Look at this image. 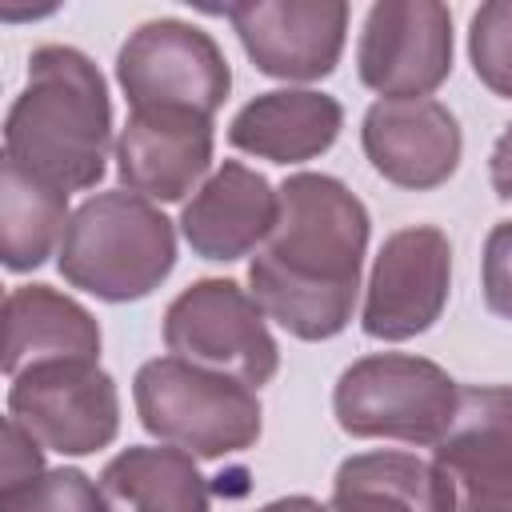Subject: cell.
Wrapping results in <instances>:
<instances>
[{
    "label": "cell",
    "instance_id": "obj_1",
    "mask_svg": "<svg viewBox=\"0 0 512 512\" xmlns=\"http://www.w3.org/2000/svg\"><path fill=\"white\" fill-rule=\"evenodd\" d=\"M280 216L248 264V292L296 340H332L352 324L368 252L364 200L328 172H292Z\"/></svg>",
    "mask_w": 512,
    "mask_h": 512
},
{
    "label": "cell",
    "instance_id": "obj_2",
    "mask_svg": "<svg viewBox=\"0 0 512 512\" xmlns=\"http://www.w3.org/2000/svg\"><path fill=\"white\" fill-rule=\"evenodd\" d=\"M112 100L100 68L72 44H40L4 116V160L60 192L96 188L108 172Z\"/></svg>",
    "mask_w": 512,
    "mask_h": 512
},
{
    "label": "cell",
    "instance_id": "obj_3",
    "mask_svg": "<svg viewBox=\"0 0 512 512\" xmlns=\"http://www.w3.org/2000/svg\"><path fill=\"white\" fill-rule=\"evenodd\" d=\"M56 268L104 304L144 300L176 268V224L128 188L92 192L68 220Z\"/></svg>",
    "mask_w": 512,
    "mask_h": 512
},
{
    "label": "cell",
    "instance_id": "obj_4",
    "mask_svg": "<svg viewBox=\"0 0 512 512\" xmlns=\"http://www.w3.org/2000/svg\"><path fill=\"white\" fill-rule=\"evenodd\" d=\"M132 404L144 432L196 460L248 452L264 432L256 388L180 356L144 360L132 376Z\"/></svg>",
    "mask_w": 512,
    "mask_h": 512
},
{
    "label": "cell",
    "instance_id": "obj_5",
    "mask_svg": "<svg viewBox=\"0 0 512 512\" xmlns=\"http://www.w3.org/2000/svg\"><path fill=\"white\" fill-rule=\"evenodd\" d=\"M460 384L428 356L372 352L352 360L336 388V424L356 440H400L432 448L456 416Z\"/></svg>",
    "mask_w": 512,
    "mask_h": 512
},
{
    "label": "cell",
    "instance_id": "obj_6",
    "mask_svg": "<svg viewBox=\"0 0 512 512\" xmlns=\"http://www.w3.org/2000/svg\"><path fill=\"white\" fill-rule=\"evenodd\" d=\"M116 84L132 112H188L212 120L232 92L220 44L176 16L144 20L116 52Z\"/></svg>",
    "mask_w": 512,
    "mask_h": 512
},
{
    "label": "cell",
    "instance_id": "obj_7",
    "mask_svg": "<svg viewBox=\"0 0 512 512\" xmlns=\"http://www.w3.org/2000/svg\"><path fill=\"white\" fill-rule=\"evenodd\" d=\"M164 348L248 388H260L280 372V344L268 332V316L252 292L228 276L192 280L172 296L164 308Z\"/></svg>",
    "mask_w": 512,
    "mask_h": 512
},
{
    "label": "cell",
    "instance_id": "obj_8",
    "mask_svg": "<svg viewBox=\"0 0 512 512\" xmlns=\"http://www.w3.org/2000/svg\"><path fill=\"white\" fill-rule=\"evenodd\" d=\"M8 416L20 420L44 452L88 456L116 440L120 392L100 360H48L12 376Z\"/></svg>",
    "mask_w": 512,
    "mask_h": 512
},
{
    "label": "cell",
    "instance_id": "obj_9",
    "mask_svg": "<svg viewBox=\"0 0 512 512\" xmlns=\"http://www.w3.org/2000/svg\"><path fill=\"white\" fill-rule=\"evenodd\" d=\"M428 464L448 512H512V384L460 388Z\"/></svg>",
    "mask_w": 512,
    "mask_h": 512
},
{
    "label": "cell",
    "instance_id": "obj_10",
    "mask_svg": "<svg viewBox=\"0 0 512 512\" xmlns=\"http://www.w3.org/2000/svg\"><path fill=\"white\" fill-rule=\"evenodd\" d=\"M452 292V244L436 224H408L384 236L360 304V328L372 340H412L428 332Z\"/></svg>",
    "mask_w": 512,
    "mask_h": 512
},
{
    "label": "cell",
    "instance_id": "obj_11",
    "mask_svg": "<svg viewBox=\"0 0 512 512\" xmlns=\"http://www.w3.org/2000/svg\"><path fill=\"white\" fill-rule=\"evenodd\" d=\"M356 76L380 100H424L452 76V12L436 0H376L356 40Z\"/></svg>",
    "mask_w": 512,
    "mask_h": 512
},
{
    "label": "cell",
    "instance_id": "obj_12",
    "mask_svg": "<svg viewBox=\"0 0 512 512\" xmlns=\"http://www.w3.org/2000/svg\"><path fill=\"white\" fill-rule=\"evenodd\" d=\"M256 72L312 84L336 72L348 40L344 0H240L220 8Z\"/></svg>",
    "mask_w": 512,
    "mask_h": 512
},
{
    "label": "cell",
    "instance_id": "obj_13",
    "mask_svg": "<svg viewBox=\"0 0 512 512\" xmlns=\"http://www.w3.org/2000/svg\"><path fill=\"white\" fill-rule=\"evenodd\" d=\"M360 148L388 184L428 192L460 168L464 136L456 112L432 96L376 100L360 120Z\"/></svg>",
    "mask_w": 512,
    "mask_h": 512
},
{
    "label": "cell",
    "instance_id": "obj_14",
    "mask_svg": "<svg viewBox=\"0 0 512 512\" xmlns=\"http://www.w3.org/2000/svg\"><path fill=\"white\" fill-rule=\"evenodd\" d=\"M216 132L212 120L188 112H128L116 136V176L120 188L176 204L196 192L212 172Z\"/></svg>",
    "mask_w": 512,
    "mask_h": 512
},
{
    "label": "cell",
    "instance_id": "obj_15",
    "mask_svg": "<svg viewBox=\"0 0 512 512\" xmlns=\"http://www.w3.org/2000/svg\"><path fill=\"white\" fill-rule=\"evenodd\" d=\"M280 216V192L244 160H224L180 208V232L200 260H240L260 252Z\"/></svg>",
    "mask_w": 512,
    "mask_h": 512
},
{
    "label": "cell",
    "instance_id": "obj_16",
    "mask_svg": "<svg viewBox=\"0 0 512 512\" xmlns=\"http://www.w3.org/2000/svg\"><path fill=\"white\" fill-rule=\"evenodd\" d=\"M344 128L336 96L316 88H272L252 96L228 124V144L268 164H304L324 156Z\"/></svg>",
    "mask_w": 512,
    "mask_h": 512
},
{
    "label": "cell",
    "instance_id": "obj_17",
    "mask_svg": "<svg viewBox=\"0 0 512 512\" xmlns=\"http://www.w3.org/2000/svg\"><path fill=\"white\" fill-rule=\"evenodd\" d=\"M96 316L52 284H20L4 300V376L48 360H100Z\"/></svg>",
    "mask_w": 512,
    "mask_h": 512
},
{
    "label": "cell",
    "instance_id": "obj_18",
    "mask_svg": "<svg viewBox=\"0 0 512 512\" xmlns=\"http://www.w3.org/2000/svg\"><path fill=\"white\" fill-rule=\"evenodd\" d=\"M108 512H212L196 456L172 444H128L100 468Z\"/></svg>",
    "mask_w": 512,
    "mask_h": 512
},
{
    "label": "cell",
    "instance_id": "obj_19",
    "mask_svg": "<svg viewBox=\"0 0 512 512\" xmlns=\"http://www.w3.org/2000/svg\"><path fill=\"white\" fill-rule=\"evenodd\" d=\"M332 512H448L440 480L416 452L376 448L340 460L332 476Z\"/></svg>",
    "mask_w": 512,
    "mask_h": 512
},
{
    "label": "cell",
    "instance_id": "obj_20",
    "mask_svg": "<svg viewBox=\"0 0 512 512\" xmlns=\"http://www.w3.org/2000/svg\"><path fill=\"white\" fill-rule=\"evenodd\" d=\"M68 220V192L0 160V256L8 272H32L60 252Z\"/></svg>",
    "mask_w": 512,
    "mask_h": 512
},
{
    "label": "cell",
    "instance_id": "obj_21",
    "mask_svg": "<svg viewBox=\"0 0 512 512\" xmlns=\"http://www.w3.org/2000/svg\"><path fill=\"white\" fill-rule=\"evenodd\" d=\"M468 60L488 92L512 100V0H488L472 12Z\"/></svg>",
    "mask_w": 512,
    "mask_h": 512
},
{
    "label": "cell",
    "instance_id": "obj_22",
    "mask_svg": "<svg viewBox=\"0 0 512 512\" xmlns=\"http://www.w3.org/2000/svg\"><path fill=\"white\" fill-rule=\"evenodd\" d=\"M0 512H108L100 484L80 468H48L16 492H0Z\"/></svg>",
    "mask_w": 512,
    "mask_h": 512
},
{
    "label": "cell",
    "instance_id": "obj_23",
    "mask_svg": "<svg viewBox=\"0 0 512 512\" xmlns=\"http://www.w3.org/2000/svg\"><path fill=\"white\" fill-rule=\"evenodd\" d=\"M480 292L492 316L512 320V220L492 224L480 256Z\"/></svg>",
    "mask_w": 512,
    "mask_h": 512
},
{
    "label": "cell",
    "instance_id": "obj_24",
    "mask_svg": "<svg viewBox=\"0 0 512 512\" xmlns=\"http://www.w3.org/2000/svg\"><path fill=\"white\" fill-rule=\"evenodd\" d=\"M44 444L20 424V420H4V460H0V492H16L24 484H32L36 476H44Z\"/></svg>",
    "mask_w": 512,
    "mask_h": 512
},
{
    "label": "cell",
    "instance_id": "obj_25",
    "mask_svg": "<svg viewBox=\"0 0 512 512\" xmlns=\"http://www.w3.org/2000/svg\"><path fill=\"white\" fill-rule=\"evenodd\" d=\"M488 180H492V192L500 200H512V124L496 136L492 144V156H488Z\"/></svg>",
    "mask_w": 512,
    "mask_h": 512
},
{
    "label": "cell",
    "instance_id": "obj_26",
    "mask_svg": "<svg viewBox=\"0 0 512 512\" xmlns=\"http://www.w3.org/2000/svg\"><path fill=\"white\" fill-rule=\"evenodd\" d=\"M256 512H332V508L312 500V496H280V500H272V504H264Z\"/></svg>",
    "mask_w": 512,
    "mask_h": 512
}]
</instances>
